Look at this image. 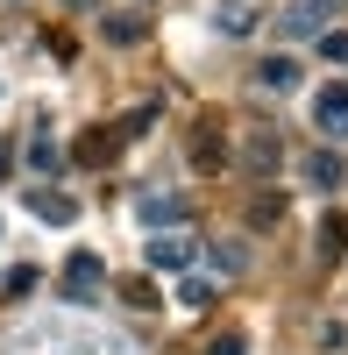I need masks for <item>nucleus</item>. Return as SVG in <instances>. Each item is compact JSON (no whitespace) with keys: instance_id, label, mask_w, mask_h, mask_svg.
Instances as JSON below:
<instances>
[{"instance_id":"39448f33","label":"nucleus","mask_w":348,"mask_h":355,"mask_svg":"<svg viewBox=\"0 0 348 355\" xmlns=\"http://www.w3.org/2000/svg\"><path fill=\"white\" fill-rule=\"evenodd\" d=\"M100 277H107V270H100V256H71V270H64V284L78 291V299H93Z\"/></svg>"},{"instance_id":"f8f14e48","label":"nucleus","mask_w":348,"mask_h":355,"mask_svg":"<svg viewBox=\"0 0 348 355\" xmlns=\"http://www.w3.org/2000/svg\"><path fill=\"white\" fill-rule=\"evenodd\" d=\"M178 299H185V306H207V299H214V284H207V277H185Z\"/></svg>"},{"instance_id":"9b49d317","label":"nucleus","mask_w":348,"mask_h":355,"mask_svg":"<svg viewBox=\"0 0 348 355\" xmlns=\"http://www.w3.org/2000/svg\"><path fill=\"white\" fill-rule=\"evenodd\" d=\"M249 28H256V21H249L242 8H220V36H249Z\"/></svg>"},{"instance_id":"f257e3e1","label":"nucleus","mask_w":348,"mask_h":355,"mask_svg":"<svg viewBox=\"0 0 348 355\" xmlns=\"http://www.w3.org/2000/svg\"><path fill=\"white\" fill-rule=\"evenodd\" d=\"M341 15V0H299V8H284V36H327V21Z\"/></svg>"},{"instance_id":"0eeeda50","label":"nucleus","mask_w":348,"mask_h":355,"mask_svg":"<svg viewBox=\"0 0 348 355\" xmlns=\"http://www.w3.org/2000/svg\"><path fill=\"white\" fill-rule=\"evenodd\" d=\"M249 164H256V171H270V164H277V135H270V128H256V135H249Z\"/></svg>"},{"instance_id":"9d476101","label":"nucleus","mask_w":348,"mask_h":355,"mask_svg":"<svg viewBox=\"0 0 348 355\" xmlns=\"http://www.w3.org/2000/svg\"><path fill=\"white\" fill-rule=\"evenodd\" d=\"M142 220H178V199H157L150 192V199H142Z\"/></svg>"},{"instance_id":"20e7f679","label":"nucleus","mask_w":348,"mask_h":355,"mask_svg":"<svg viewBox=\"0 0 348 355\" xmlns=\"http://www.w3.org/2000/svg\"><path fill=\"white\" fill-rule=\"evenodd\" d=\"M256 85H263V93H299V64L292 57H263V64H256Z\"/></svg>"},{"instance_id":"4468645a","label":"nucleus","mask_w":348,"mask_h":355,"mask_svg":"<svg viewBox=\"0 0 348 355\" xmlns=\"http://www.w3.org/2000/svg\"><path fill=\"white\" fill-rule=\"evenodd\" d=\"M242 348H249V341H242V334H220V341H214V348H207V355H242Z\"/></svg>"},{"instance_id":"423d86ee","label":"nucleus","mask_w":348,"mask_h":355,"mask_svg":"<svg viewBox=\"0 0 348 355\" xmlns=\"http://www.w3.org/2000/svg\"><path fill=\"white\" fill-rule=\"evenodd\" d=\"M214 270H220V277H242V270H249V249H242V242H214Z\"/></svg>"},{"instance_id":"ddd939ff","label":"nucleus","mask_w":348,"mask_h":355,"mask_svg":"<svg viewBox=\"0 0 348 355\" xmlns=\"http://www.w3.org/2000/svg\"><path fill=\"white\" fill-rule=\"evenodd\" d=\"M320 50L334 57V64H348V36H341V28H334V36H320Z\"/></svg>"},{"instance_id":"2eb2a0df","label":"nucleus","mask_w":348,"mask_h":355,"mask_svg":"<svg viewBox=\"0 0 348 355\" xmlns=\"http://www.w3.org/2000/svg\"><path fill=\"white\" fill-rule=\"evenodd\" d=\"M64 8H93V0H64Z\"/></svg>"},{"instance_id":"6e6552de","label":"nucleus","mask_w":348,"mask_h":355,"mask_svg":"<svg viewBox=\"0 0 348 355\" xmlns=\"http://www.w3.org/2000/svg\"><path fill=\"white\" fill-rule=\"evenodd\" d=\"M100 28H107V43H135V36H142V21H135V15H107Z\"/></svg>"},{"instance_id":"1a4fd4ad","label":"nucleus","mask_w":348,"mask_h":355,"mask_svg":"<svg viewBox=\"0 0 348 355\" xmlns=\"http://www.w3.org/2000/svg\"><path fill=\"white\" fill-rule=\"evenodd\" d=\"M306 178H313V185H341V164L320 150V157H306Z\"/></svg>"},{"instance_id":"7ed1b4c3","label":"nucleus","mask_w":348,"mask_h":355,"mask_svg":"<svg viewBox=\"0 0 348 355\" xmlns=\"http://www.w3.org/2000/svg\"><path fill=\"white\" fill-rule=\"evenodd\" d=\"M313 121H320V135H348V85H327L313 100Z\"/></svg>"},{"instance_id":"f03ea898","label":"nucleus","mask_w":348,"mask_h":355,"mask_svg":"<svg viewBox=\"0 0 348 355\" xmlns=\"http://www.w3.org/2000/svg\"><path fill=\"white\" fill-rule=\"evenodd\" d=\"M192 234H150V249H142V263H150V270H171V277H178V270H192Z\"/></svg>"}]
</instances>
